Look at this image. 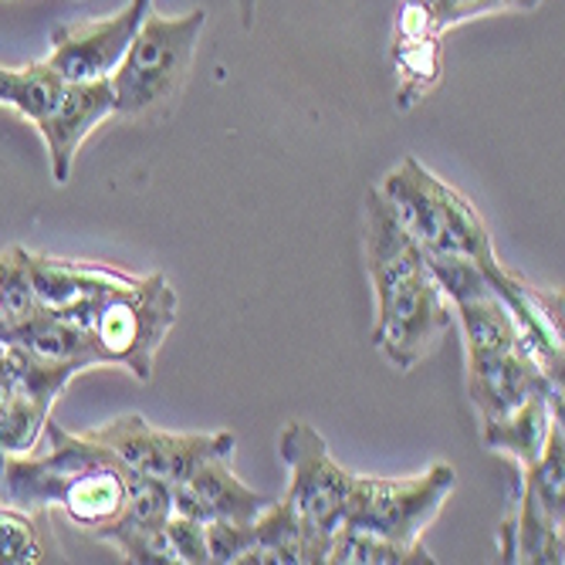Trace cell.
Here are the masks:
<instances>
[{"label":"cell","instance_id":"9a60e30c","mask_svg":"<svg viewBox=\"0 0 565 565\" xmlns=\"http://www.w3.org/2000/svg\"><path fill=\"white\" fill-rule=\"evenodd\" d=\"M562 420V390H545L525 399L519 409H511L508 417L481 424V437L488 450L508 457L515 471L529 468L542 454L548 430Z\"/></svg>","mask_w":565,"mask_h":565},{"label":"cell","instance_id":"277c9868","mask_svg":"<svg viewBox=\"0 0 565 565\" xmlns=\"http://www.w3.org/2000/svg\"><path fill=\"white\" fill-rule=\"evenodd\" d=\"M177 326V291L163 275H126L98 291L82 319L102 366H122L139 383L157 373V352Z\"/></svg>","mask_w":565,"mask_h":565},{"label":"cell","instance_id":"52a82bcc","mask_svg":"<svg viewBox=\"0 0 565 565\" xmlns=\"http://www.w3.org/2000/svg\"><path fill=\"white\" fill-rule=\"evenodd\" d=\"M278 457L288 468V488L281 498L285 511L308 535L319 539L329 548L332 532L345 519V504H349L355 475L339 465L326 437L305 420H291L281 427Z\"/></svg>","mask_w":565,"mask_h":565},{"label":"cell","instance_id":"8992f818","mask_svg":"<svg viewBox=\"0 0 565 565\" xmlns=\"http://www.w3.org/2000/svg\"><path fill=\"white\" fill-rule=\"evenodd\" d=\"M515 508L501 522L504 562H562L565 529V434L562 420L548 430L542 454L515 471Z\"/></svg>","mask_w":565,"mask_h":565},{"label":"cell","instance_id":"e0dca14e","mask_svg":"<svg viewBox=\"0 0 565 565\" xmlns=\"http://www.w3.org/2000/svg\"><path fill=\"white\" fill-rule=\"evenodd\" d=\"M326 562L332 565H406V562H437L424 545H399L393 539H383L376 532L355 529V525H339L329 539V555Z\"/></svg>","mask_w":565,"mask_h":565},{"label":"cell","instance_id":"3957f363","mask_svg":"<svg viewBox=\"0 0 565 565\" xmlns=\"http://www.w3.org/2000/svg\"><path fill=\"white\" fill-rule=\"evenodd\" d=\"M376 190L424 254H457L484 271L498 265V250L481 211L417 157H406L393 167Z\"/></svg>","mask_w":565,"mask_h":565},{"label":"cell","instance_id":"7402d4cb","mask_svg":"<svg viewBox=\"0 0 565 565\" xmlns=\"http://www.w3.org/2000/svg\"><path fill=\"white\" fill-rule=\"evenodd\" d=\"M18 82H21V68H4L0 65V106H14V95H18Z\"/></svg>","mask_w":565,"mask_h":565},{"label":"cell","instance_id":"5bb4252c","mask_svg":"<svg viewBox=\"0 0 565 565\" xmlns=\"http://www.w3.org/2000/svg\"><path fill=\"white\" fill-rule=\"evenodd\" d=\"M545 390H562V386L552 383L522 349L468 359V396L478 409L481 424L508 417L511 409H519L525 399Z\"/></svg>","mask_w":565,"mask_h":565},{"label":"cell","instance_id":"ac0fdd59","mask_svg":"<svg viewBox=\"0 0 565 565\" xmlns=\"http://www.w3.org/2000/svg\"><path fill=\"white\" fill-rule=\"evenodd\" d=\"M47 515L0 504V565H38L47 562Z\"/></svg>","mask_w":565,"mask_h":565},{"label":"cell","instance_id":"ba28073f","mask_svg":"<svg viewBox=\"0 0 565 565\" xmlns=\"http://www.w3.org/2000/svg\"><path fill=\"white\" fill-rule=\"evenodd\" d=\"M457 488V471L444 460L414 478H363L355 475L345 525L376 532L399 545H424V532L437 522Z\"/></svg>","mask_w":565,"mask_h":565},{"label":"cell","instance_id":"5b68a950","mask_svg":"<svg viewBox=\"0 0 565 565\" xmlns=\"http://www.w3.org/2000/svg\"><path fill=\"white\" fill-rule=\"evenodd\" d=\"M203 24H207V11L200 8L180 18H163L157 11L142 18L122 62L109 75L116 95V116H149L183 92L196 58Z\"/></svg>","mask_w":565,"mask_h":565},{"label":"cell","instance_id":"7a4b0ae2","mask_svg":"<svg viewBox=\"0 0 565 565\" xmlns=\"http://www.w3.org/2000/svg\"><path fill=\"white\" fill-rule=\"evenodd\" d=\"M44 450H0V504L28 515H47L58 508L88 535L113 525L126 511L132 471L88 434H68L55 420L44 424Z\"/></svg>","mask_w":565,"mask_h":565},{"label":"cell","instance_id":"603a6c76","mask_svg":"<svg viewBox=\"0 0 565 565\" xmlns=\"http://www.w3.org/2000/svg\"><path fill=\"white\" fill-rule=\"evenodd\" d=\"M234 4H237L241 24L250 31V28H254V18H258V0H234Z\"/></svg>","mask_w":565,"mask_h":565},{"label":"cell","instance_id":"6da1fadb","mask_svg":"<svg viewBox=\"0 0 565 565\" xmlns=\"http://www.w3.org/2000/svg\"><path fill=\"white\" fill-rule=\"evenodd\" d=\"M363 254L376 298L370 342L393 370L414 373L450 332L454 308L440 291L424 250L399 227L380 190L366 193Z\"/></svg>","mask_w":565,"mask_h":565},{"label":"cell","instance_id":"30bf717a","mask_svg":"<svg viewBox=\"0 0 565 565\" xmlns=\"http://www.w3.org/2000/svg\"><path fill=\"white\" fill-rule=\"evenodd\" d=\"M149 11H152V0H129L113 18L62 24L51 31V51L44 62L68 82L109 78Z\"/></svg>","mask_w":565,"mask_h":565},{"label":"cell","instance_id":"9c48e42d","mask_svg":"<svg viewBox=\"0 0 565 565\" xmlns=\"http://www.w3.org/2000/svg\"><path fill=\"white\" fill-rule=\"evenodd\" d=\"M92 440H98L122 468H129L139 478H157L167 484L183 481L196 465L217 454H234L237 440L227 430L217 434H170L152 427L139 414L116 417L95 430H85Z\"/></svg>","mask_w":565,"mask_h":565},{"label":"cell","instance_id":"ffe728a7","mask_svg":"<svg viewBox=\"0 0 565 565\" xmlns=\"http://www.w3.org/2000/svg\"><path fill=\"white\" fill-rule=\"evenodd\" d=\"M545 0H440V28L454 31L475 18L504 14V11H535Z\"/></svg>","mask_w":565,"mask_h":565},{"label":"cell","instance_id":"d6986e66","mask_svg":"<svg viewBox=\"0 0 565 565\" xmlns=\"http://www.w3.org/2000/svg\"><path fill=\"white\" fill-rule=\"evenodd\" d=\"M173 515V498H170V484L157 481V478H139L132 475L129 481V501L122 511V522L129 525H142V529H163L167 519Z\"/></svg>","mask_w":565,"mask_h":565},{"label":"cell","instance_id":"44dd1931","mask_svg":"<svg viewBox=\"0 0 565 565\" xmlns=\"http://www.w3.org/2000/svg\"><path fill=\"white\" fill-rule=\"evenodd\" d=\"M167 539L173 545V552L180 555V565H207L211 562V548H207V525L186 519V515H173L167 519Z\"/></svg>","mask_w":565,"mask_h":565},{"label":"cell","instance_id":"7c38bea8","mask_svg":"<svg viewBox=\"0 0 565 565\" xmlns=\"http://www.w3.org/2000/svg\"><path fill=\"white\" fill-rule=\"evenodd\" d=\"M116 116V95L109 78H92V82H65L58 102L51 106V113L34 126L44 139L47 163L55 183L72 180V167L82 142Z\"/></svg>","mask_w":565,"mask_h":565},{"label":"cell","instance_id":"8fae6325","mask_svg":"<svg viewBox=\"0 0 565 565\" xmlns=\"http://www.w3.org/2000/svg\"><path fill=\"white\" fill-rule=\"evenodd\" d=\"M488 281L498 291V298L504 301L511 322H515L522 352L552 383L562 386V376H565L562 373V366H565V355H562V291L535 288L519 271L504 268V262H498L488 271Z\"/></svg>","mask_w":565,"mask_h":565},{"label":"cell","instance_id":"4fadbf2b","mask_svg":"<svg viewBox=\"0 0 565 565\" xmlns=\"http://www.w3.org/2000/svg\"><path fill=\"white\" fill-rule=\"evenodd\" d=\"M234 454H217L196 465L183 481L170 484L173 511L186 519H196L203 525L211 522H254L271 504L268 494L247 488L234 468Z\"/></svg>","mask_w":565,"mask_h":565},{"label":"cell","instance_id":"2e32d148","mask_svg":"<svg viewBox=\"0 0 565 565\" xmlns=\"http://www.w3.org/2000/svg\"><path fill=\"white\" fill-rule=\"evenodd\" d=\"M396 109L409 113L444 78V38H393Z\"/></svg>","mask_w":565,"mask_h":565}]
</instances>
